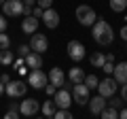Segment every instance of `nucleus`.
I'll use <instances>...</instances> for the list:
<instances>
[{
	"label": "nucleus",
	"mask_w": 127,
	"mask_h": 119,
	"mask_svg": "<svg viewBox=\"0 0 127 119\" xmlns=\"http://www.w3.org/2000/svg\"><path fill=\"white\" fill-rule=\"evenodd\" d=\"M91 36H93V41L97 43V45L102 47H108L110 43L114 41V32H112V26H110L106 19L97 17L95 19V23L91 26Z\"/></svg>",
	"instance_id": "f257e3e1"
},
{
	"label": "nucleus",
	"mask_w": 127,
	"mask_h": 119,
	"mask_svg": "<svg viewBox=\"0 0 127 119\" xmlns=\"http://www.w3.org/2000/svg\"><path fill=\"white\" fill-rule=\"evenodd\" d=\"M76 19H78L81 26L91 28L95 23V19H97V15H95V11L89 4H81V6H76Z\"/></svg>",
	"instance_id": "f03ea898"
},
{
	"label": "nucleus",
	"mask_w": 127,
	"mask_h": 119,
	"mask_svg": "<svg viewBox=\"0 0 127 119\" xmlns=\"http://www.w3.org/2000/svg\"><path fill=\"white\" fill-rule=\"evenodd\" d=\"M53 102H55L57 109H70V104H72V92L66 89V87H57V92L53 96Z\"/></svg>",
	"instance_id": "7ed1b4c3"
},
{
	"label": "nucleus",
	"mask_w": 127,
	"mask_h": 119,
	"mask_svg": "<svg viewBox=\"0 0 127 119\" xmlns=\"http://www.w3.org/2000/svg\"><path fill=\"white\" fill-rule=\"evenodd\" d=\"M32 89H45V85L49 83V74H45L40 68H34L30 72V79H28Z\"/></svg>",
	"instance_id": "20e7f679"
},
{
	"label": "nucleus",
	"mask_w": 127,
	"mask_h": 119,
	"mask_svg": "<svg viewBox=\"0 0 127 119\" xmlns=\"http://www.w3.org/2000/svg\"><path fill=\"white\" fill-rule=\"evenodd\" d=\"M89 87L85 85V83H74V87H72V100L76 102V104H89Z\"/></svg>",
	"instance_id": "39448f33"
},
{
	"label": "nucleus",
	"mask_w": 127,
	"mask_h": 119,
	"mask_svg": "<svg viewBox=\"0 0 127 119\" xmlns=\"http://www.w3.org/2000/svg\"><path fill=\"white\" fill-rule=\"evenodd\" d=\"M2 13L6 17H19V15H23V0H4Z\"/></svg>",
	"instance_id": "423d86ee"
},
{
	"label": "nucleus",
	"mask_w": 127,
	"mask_h": 119,
	"mask_svg": "<svg viewBox=\"0 0 127 119\" xmlns=\"http://www.w3.org/2000/svg\"><path fill=\"white\" fill-rule=\"evenodd\" d=\"M26 92H28V85L23 81H9L4 85V94L11 98H21L26 96Z\"/></svg>",
	"instance_id": "0eeeda50"
},
{
	"label": "nucleus",
	"mask_w": 127,
	"mask_h": 119,
	"mask_svg": "<svg viewBox=\"0 0 127 119\" xmlns=\"http://www.w3.org/2000/svg\"><path fill=\"white\" fill-rule=\"evenodd\" d=\"M85 53H87V49H85V45L81 41H70L68 43V55H70L72 62H83Z\"/></svg>",
	"instance_id": "6e6552de"
},
{
	"label": "nucleus",
	"mask_w": 127,
	"mask_h": 119,
	"mask_svg": "<svg viewBox=\"0 0 127 119\" xmlns=\"http://www.w3.org/2000/svg\"><path fill=\"white\" fill-rule=\"evenodd\" d=\"M117 85L119 83L114 81V79H102L100 83H97V94L100 96H104V98H110V96H114V92H117Z\"/></svg>",
	"instance_id": "1a4fd4ad"
},
{
	"label": "nucleus",
	"mask_w": 127,
	"mask_h": 119,
	"mask_svg": "<svg viewBox=\"0 0 127 119\" xmlns=\"http://www.w3.org/2000/svg\"><path fill=\"white\" fill-rule=\"evenodd\" d=\"M30 49L36 51V53H45V51L49 49V41H47V36H45V34L34 32L32 38H30Z\"/></svg>",
	"instance_id": "9d476101"
},
{
	"label": "nucleus",
	"mask_w": 127,
	"mask_h": 119,
	"mask_svg": "<svg viewBox=\"0 0 127 119\" xmlns=\"http://www.w3.org/2000/svg\"><path fill=\"white\" fill-rule=\"evenodd\" d=\"M19 111H21V115H26V117H32V115H36L38 111H40V102H38L36 98H26V100L19 104Z\"/></svg>",
	"instance_id": "9b49d317"
},
{
	"label": "nucleus",
	"mask_w": 127,
	"mask_h": 119,
	"mask_svg": "<svg viewBox=\"0 0 127 119\" xmlns=\"http://www.w3.org/2000/svg\"><path fill=\"white\" fill-rule=\"evenodd\" d=\"M40 19H42V23H45L49 30H55V28L59 26V13L55 9H51V6H49V9H45V13H42Z\"/></svg>",
	"instance_id": "f8f14e48"
},
{
	"label": "nucleus",
	"mask_w": 127,
	"mask_h": 119,
	"mask_svg": "<svg viewBox=\"0 0 127 119\" xmlns=\"http://www.w3.org/2000/svg\"><path fill=\"white\" fill-rule=\"evenodd\" d=\"M106 100H108V98L100 96V94H97V96H95V98H89V111H91V113H93V115H100L102 111L106 109V104H108V102H106Z\"/></svg>",
	"instance_id": "ddd939ff"
},
{
	"label": "nucleus",
	"mask_w": 127,
	"mask_h": 119,
	"mask_svg": "<svg viewBox=\"0 0 127 119\" xmlns=\"http://www.w3.org/2000/svg\"><path fill=\"white\" fill-rule=\"evenodd\" d=\"M38 23H40V21H38V17H34V15H26V19L21 21V30L26 34H34L38 30Z\"/></svg>",
	"instance_id": "4468645a"
},
{
	"label": "nucleus",
	"mask_w": 127,
	"mask_h": 119,
	"mask_svg": "<svg viewBox=\"0 0 127 119\" xmlns=\"http://www.w3.org/2000/svg\"><path fill=\"white\" fill-rule=\"evenodd\" d=\"M49 83H53L55 87H64L66 83V74H64L62 68H51L49 70Z\"/></svg>",
	"instance_id": "2eb2a0df"
},
{
	"label": "nucleus",
	"mask_w": 127,
	"mask_h": 119,
	"mask_svg": "<svg viewBox=\"0 0 127 119\" xmlns=\"http://www.w3.org/2000/svg\"><path fill=\"white\" fill-rule=\"evenodd\" d=\"M26 66H28L30 70H34V68H42V55L36 53V51L28 53V55H26Z\"/></svg>",
	"instance_id": "dca6fc26"
},
{
	"label": "nucleus",
	"mask_w": 127,
	"mask_h": 119,
	"mask_svg": "<svg viewBox=\"0 0 127 119\" xmlns=\"http://www.w3.org/2000/svg\"><path fill=\"white\" fill-rule=\"evenodd\" d=\"M114 81L117 83H127V62H119L117 66H114Z\"/></svg>",
	"instance_id": "f3484780"
},
{
	"label": "nucleus",
	"mask_w": 127,
	"mask_h": 119,
	"mask_svg": "<svg viewBox=\"0 0 127 119\" xmlns=\"http://www.w3.org/2000/svg\"><path fill=\"white\" fill-rule=\"evenodd\" d=\"M68 79H70V83H83L85 81V70L74 66V68L68 70Z\"/></svg>",
	"instance_id": "a211bd4d"
},
{
	"label": "nucleus",
	"mask_w": 127,
	"mask_h": 119,
	"mask_svg": "<svg viewBox=\"0 0 127 119\" xmlns=\"http://www.w3.org/2000/svg\"><path fill=\"white\" fill-rule=\"evenodd\" d=\"M55 109H57V106H55L53 100H45V104H40V111H42L45 117H53V115H55Z\"/></svg>",
	"instance_id": "6ab92c4d"
},
{
	"label": "nucleus",
	"mask_w": 127,
	"mask_h": 119,
	"mask_svg": "<svg viewBox=\"0 0 127 119\" xmlns=\"http://www.w3.org/2000/svg\"><path fill=\"white\" fill-rule=\"evenodd\" d=\"M89 62H91V66H95V68H102V66H104V62H106V55L95 51V53H91Z\"/></svg>",
	"instance_id": "aec40b11"
},
{
	"label": "nucleus",
	"mask_w": 127,
	"mask_h": 119,
	"mask_svg": "<svg viewBox=\"0 0 127 119\" xmlns=\"http://www.w3.org/2000/svg\"><path fill=\"white\" fill-rule=\"evenodd\" d=\"M13 62H15V55L11 53L9 49H0V64L9 66V64H13Z\"/></svg>",
	"instance_id": "412c9836"
},
{
	"label": "nucleus",
	"mask_w": 127,
	"mask_h": 119,
	"mask_svg": "<svg viewBox=\"0 0 127 119\" xmlns=\"http://www.w3.org/2000/svg\"><path fill=\"white\" fill-rule=\"evenodd\" d=\"M100 117H104V119H117V117H119V109H114V106L106 104V109L100 113Z\"/></svg>",
	"instance_id": "4be33fe9"
},
{
	"label": "nucleus",
	"mask_w": 127,
	"mask_h": 119,
	"mask_svg": "<svg viewBox=\"0 0 127 119\" xmlns=\"http://www.w3.org/2000/svg\"><path fill=\"white\" fill-rule=\"evenodd\" d=\"M110 9L114 13H123L127 9V0H110Z\"/></svg>",
	"instance_id": "5701e85b"
},
{
	"label": "nucleus",
	"mask_w": 127,
	"mask_h": 119,
	"mask_svg": "<svg viewBox=\"0 0 127 119\" xmlns=\"http://www.w3.org/2000/svg\"><path fill=\"white\" fill-rule=\"evenodd\" d=\"M83 83H85L89 89H97V83H100V81H97L95 74H85V81H83Z\"/></svg>",
	"instance_id": "b1692460"
},
{
	"label": "nucleus",
	"mask_w": 127,
	"mask_h": 119,
	"mask_svg": "<svg viewBox=\"0 0 127 119\" xmlns=\"http://www.w3.org/2000/svg\"><path fill=\"white\" fill-rule=\"evenodd\" d=\"M11 47V36L6 32H0V49H9Z\"/></svg>",
	"instance_id": "393cba45"
},
{
	"label": "nucleus",
	"mask_w": 127,
	"mask_h": 119,
	"mask_svg": "<svg viewBox=\"0 0 127 119\" xmlns=\"http://www.w3.org/2000/svg\"><path fill=\"white\" fill-rule=\"evenodd\" d=\"M53 117H57V119H72L74 115L70 113L68 109H59V111H55V115H53Z\"/></svg>",
	"instance_id": "a878e982"
},
{
	"label": "nucleus",
	"mask_w": 127,
	"mask_h": 119,
	"mask_svg": "<svg viewBox=\"0 0 127 119\" xmlns=\"http://www.w3.org/2000/svg\"><path fill=\"white\" fill-rule=\"evenodd\" d=\"M34 6H36V0H23V15H32Z\"/></svg>",
	"instance_id": "bb28decb"
},
{
	"label": "nucleus",
	"mask_w": 127,
	"mask_h": 119,
	"mask_svg": "<svg viewBox=\"0 0 127 119\" xmlns=\"http://www.w3.org/2000/svg\"><path fill=\"white\" fill-rule=\"evenodd\" d=\"M110 106H114V109H123V104H125V100L123 98H117V96H110Z\"/></svg>",
	"instance_id": "cd10ccee"
},
{
	"label": "nucleus",
	"mask_w": 127,
	"mask_h": 119,
	"mask_svg": "<svg viewBox=\"0 0 127 119\" xmlns=\"http://www.w3.org/2000/svg\"><path fill=\"white\" fill-rule=\"evenodd\" d=\"M102 70H104L106 74H112V72H114V62L106 60V62H104V66H102Z\"/></svg>",
	"instance_id": "c85d7f7f"
},
{
	"label": "nucleus",
	"mask_w": 127,
	"mask_h": 119,
	"mask_svg": "<svg viewBox=\"0 0 127 119\" xmlns=\"http://www.w3.org/2000/svg\"><path fill=\"white\" fill-rule=\"evenodd\" d=\"M45 92H47V96H55V92H57V87H55L53 83H47V85H45Z\"/></svg>",
	"instance_id": "c756f323"
},
{
	"label": "nucleus",
	"mask_w": 127,
	"mask_h": 119,
	"mask_svg": "<svg viewBox=\"0 0 127 119\" xmlns=\"http://www.w3.org/2000/svg\"><path fill=\"white\" fill-rule=\"evenodd\" d=\"M6 26H9V21H6V15H4V13H0V32H4Z\"/></svg>",
	"instance_id": "7c9ffc66"
},
{
	"label": "nucleus",
	"mask_w": 127,
	"mask_h": 119,
	"mask_svg": "<svg viewBox=\"0 0 127 119\" xmlns=\"http://www.w3.org/2000/svg\"><path fill=\"white\" fill-rule=\"evenodd\" d=\"M30 51H32V49H30V45H19V49H17V53H19V55H23V58H26V55L30 53Z\"/></svg>",
	"instance_id": "2f4dec72"
},
{
	"label": "nucleus",
	"mask_w": 127,
	"mask_h": 119,
	"mask_svg": "<svg viewBox=\"0 0 127 119\" xmlns=\"http://www.w3.org/2000/svg\"><path fill=\"white\" fill-rule=\"evenodd\" d=\"M42 13H45V9H42V6H34V9H32V15H34V17H38V19L42 17Z\"/></svg>",
	"instance_id": "473e14b6"
},
{
	"label": "nucleus",
	"mask_w": 127,
	"mask_h": 119,
	"mask_svg": "<svg viewBox=\"0 0 127 119\" xmlns=\"http://www.w3.org/2000/svg\"><path fill=\"white\" fill-rule=\"evenodd\" d=\"M36 4L42 6V9H49V6L53 4V0H36Z\"/></svg>",
	"instance_id": "72a5a7b5"
},
{
	"label": "nucleus",
	"mask_w": 127,
	"mask_h": 119,
	"mask_svg": "<svg viewBox=\"0 0 127 119\" xmlns=\"http://www.w3.org/2000/svg\"><path fill=\"white\" fill-rule=\"evenodd\" d=\"M121 98L125 100V104H127V83H123V85H121Z\"/></svg>",
	"instance_id": "f704fd0d"
},
{
	"label": "nucleus",
	"mask_w": 127,
	"mask_h": 119,
	"mask_svg": "<svg viewBox=\"0 0 127 119\" xmlns=\"http://www.w3.org/2000/svg\"><path fill=\"white\" fill-rule=\"evenodd\" d=\"M119 34H121V38H123V41L127 43V23H125V26L121 28V32H119Z\"/></svg>",
	"instance_id": "c9c22d12"
},
{
	"label": "nucleus",
	"mask_w": 127,
	"mask_h": 119,
	"mask_svg": "<svg viewBox=\"0 0 127 119\" xmlns=\"http://www.w3.org/2000/svg\"><path fill=\"white\" fill-rule=\"evenodd\" d=\"M28 70H30V68L21 64V66H19V68H17V72H19V74H21V77H23V74H28Z\"/></svg>",
	"instance_id": "e433bc0d"
},
{
	"label": "nucleus",
	"mask_w": 127,
	"mask_h": 119,
	"mask_svg": "<svg viewBox=\"0 0 127 119\" xmlns=\"http://www.w3.org/2000/svg\"><path fill=\"white\" fill-rule=\"evenodd\" d=\"M0 81H2V83H4V85H6V83H9V81H11V77H9V74H6V72H4V74H0Z\"/></svg>",
	"instance_id": "4c0bfd02"
},
{
	"label": "nucleus",
	"mask_w": 127,
	"mask_h": 119,
	"mask_svg": "<svg viewBox=\"0 0 127 119\" xmlns=\"http://www.w3.org/2000/svg\"><path fill=\"white\" fill-rule=\"evenodd\" d=\"M119 117H121V119H127V109H121V111H119Z\"/></svg>",
	"instance_id": "58836bf2"
},
{
	"label": "nucleus",
	"mask_w": 127,
	"mask_h": 119,
	"mask_svg": "<svg viewBox=\"0 0 127 119\" xmlns=\"http://www.w3.org/2000/svg\"><path fill=\"white\" fill-rule=\"evenodd\" d=\"M2 94H4V83L0 81V96H2Z\"/></svg>",
	"instance_id": "ea45409f"
},
{
	"label": "nucleus",
	"mask_w": 127,
	"mask_h": 119,
	"mask_svg": "<svg viewBox=\"0 0 127 119\" xmlns=\"http://www.w3.org/2000/svg\"><path fill=\"white\" fill-rule=\"evenodd\" d=\"M2 4H4V0H0V6H2Z\"/></svg>",
	"instance_id": "a19ab883"
},
{
	"label": "nucleus",
	"mask_w": 127,
	"mask_h": 119,
	"mask_svg": "<svg viewBox=\"0 0 127 119\" xmlns=\"http://www.w3.org/2000/svg\"><path fill=\"white\" fill-rule=\"evenodd\" d=\"M123 19H125V23H127V15H125V17H123Z\"/></svg>",
	"instance_id": "79ce46f5"
}]
</instances>
